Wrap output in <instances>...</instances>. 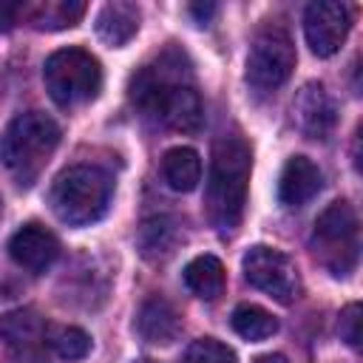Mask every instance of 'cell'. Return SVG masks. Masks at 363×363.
Wrapping results in <instances>:
<instances>
[{
  "label": "cell",
  "mask_w": 363,
  "mask_h": 363,
  "mask_svg": "<svg viewBox=\"0 0 363 363\" xmlns=\"http://www.w3.org/2000/svg\"><path fill=\"white\" fill-rule=\"evenodd\" d=\"M133 108L153 125L170 130H199L204 105L193 85V71L179 48L162 51L153 62L142 65L128 85Z\"/></svg>",
  "instance_id": "1"
},
{
  "label": "cell",
  "mask_w": 363,
  "mask_h": 363,
  "mask_svg": "<svg viewBox=\"0 0 363 363\" xmlns=\"http://www.w3.org/2000/svg\"><path fill=\"white\" fill-rule=\"evenodd\" d=\"M250 170H252V153L241 136L216 139L210 159V182H207V216L216 230L233 233L241 224Z\"/></svg>",
  "instance_id": "2"
},
{
  "label": "cell",
  "mask_w": 363,
  "mask_h": 363,
  "mask_svg": "<svg viewBox=\"0 0 363 363\" xmlns=\"http://www.w3.org/2000/svg\"><path fill=\"white\" fill-rule=\"evenodd\" d=\"M60 145V125L43 111L17 113L0 136V164L17 184H34Z\"/></svg>",
  "instance_id": "3"
},
{
  "label": "cell",
  "mask_w": 363,
  "mask_h": 363,
  "mask_svg": "<svg viewBox=\"0 0 363 363\" xmlns=\"http://www.w3.org/2000/svg\"><path fill=\"white\" fill-rule=\"evenodd\" d=\"M111 196H113V179L108 170L96 164H74L54 179L48 201L60 221L71 227H85L108 213Z\"/></svg>",
  "instance_id": "4"
},
{
  "label": "cell",
  "mask_w": 363,
  "mask_h": 363,
  "mask_svg": "<svg viewBox=\"0 0 363 363\" xmlns=\"http://www.w3.org/2000/svg\"><path fill=\"white\" fill-rule=\"evenodd\" d=\"M43 79L51 99L62 108L91 102L102 88L99 60L85 48H60L43 65Z\"/></svg>",
  "instance_id": "5"
},
{
  "label": "cell",
  "mask_w": 363,
  "mask_h": 363,
  "mask_svg": "<svg viewBox=\"0 0 363 363\" xmlns=\"http://www.w3.org/2000/svg\"><path fill=\"white\" fill-rule=\"evenodd\" d=\"M315 252L329 267L332 275H349L357 264L360 227L357 213L349 201H332L315 221Z\"/></svg>",
  "instance_id": "6"
},
{
  "label": "cell",
  "mask_w": 363,
  "mask_h": 363,
  "mask_svg": "<svg viewBox=\"0 0 363 363\" xmlns=\"http://www.w3.org/2000/svg\"><path fill=\"white\" fill-rule=\"evenodd\" d=\"M292 68H295V45L289 31L281 23L267 20L255 31L247 54V82L255 91H275L292 77Z\"/></svg>",
  "instance_id": "7"
},
{
  "label": "cell",
  "mask_w": 363,
  "mask_h": 363,
  "mask_svg": "<svg viewBox=\"0 0 363 363\" xmlns=\"http://www.w3.org/2000/svg\"><path fill=\"white\" fill-rule=\"evenodd\" d=\"M241 267H244V278L264 295L275 298L278 303H292L301 295V275L295 261L275 247H264V244L250 247L244 252Z\"/></svg>",
  "instance_id": "8"
},
{
  "label": "cell",
  "mask_w": 363,
  "mask_h": 363,
  "mask_svg": "<svg viewBox=\"0 0 363 363\" xmlns=\"http://www.w3.org/2000/svg\"><path fill=\"white\" fill-rule=\"evenodd\" d=\"M352 28V11L343 3L318 0L309 3L303 11V34L306 45L315 57H332L346 43V34Z\"/></svg>",
  "instance_id": "9"
},
{
  "label": "cell",
  "mask_w": 363,
  "mask_h": 363,
  "mask_svg": "<svg viewBox=\"0 0 363 363\" xmlns=\"http://www.w3.org/2000/svg\"><path fill=\"white\" fill-rule=\"evenodd\" d=\"M45 340V323L31 309H17L0 318V346L14 363H40Z\"/></svg>",
  "instance_id": "10"
},
{
  "label": "cell",
  "mask_w": 363,
  "mask_h": 363,
  "mask_svg": "<svg viewBox=\"0 0 363 363\" xmlns=\"http://www.w3.org/2000/svg\"><path fill=\"white\" fill-rule=\"evenodd\" d=\"M292 116L309 139H326L337 122V108L320 82H306L292 99Z\"/></svg>",
  "instance_id": "11"
},
{
  "label": "cell",
  "mask_w": 363,
  "mask_h": 363,
  "mask_svg": "<svg viewBox=\"0 0 363 363\" xmlns=\"http://www.w3.org/2000/svg\"><path fill=\"white\" fill-rule=\"evenodd\" d=\"M9 252L14 258V264H20L28 272H45L57 255H60V241L51 230H45L43 224H26L20 227L11 241H9Z\"/></svg>",
  "instance_id": "12"
},
{
  "label": "cell",
  "mask_w": 363,
  "mask_h": 363,
  "mask_svg": "<svg viewBox=\"0 0 363 363\" xmlns=\"http://www.w3.org/2000/svg\"><path fill=\"white\" fill-rule=\"evenodd\" d=\"M136 332L145 343L153 346H170L179 335H182V315L176 312V306L162 298V295H150L136 315Z\"/></svg>",
  "instance_id": "13"
},
{
  "label": "cell",
  "mask_w": 363,
  "mask_h": 363,
  "mask_svg": "<svg viewBox=\"0 0 363 363\" xmlns=\"http://www.w3.org/2000/svg\"><path fill=\"white\" fill-rule=\"evenodd\" d=\"M323 187V173L320 167L306 159V156H292L286 159L281 179H278V199L286 207H301L309 199H315Z\"/></svg>",
  "instance_id": "14"
},
{
  "label": "cell",
  "mask_w": 363,
  "mask_h": 363,
  "mask_svg": "<svg viewBox=\"0 0 363 363\" xmlns=\"http://www.w3.org/2000/svg\"><path fill=\"white\" fill-rule=\"evenodd\" d=\"M139 31V9L133 3H122V0H113V3H105L96 14V37L105 43V45H125L136 37Z\"/></svg>",
  "instance_id": "15"
},
{
  "label": "cell",
  "mask_w": 363,
  "mask_h": 363,
  "mask_svg": "<svg viewBox=\"0 0 363 363\" xmlns=\"http://www.w3.org/2000/svg\"><path fill=\"white\" fill-rule=\"evenodd\" d=\"M179 227L170 216H156V218H147L142 227H139V252L147 258V261H159V258H167L176 252V244H179Z\"/></svg>",
  "instance_id": "16"
},
{
  "label": "cell",
  "mask_w": 363,
  "mask_h": 363,
  "mask_svg": "<svg viewBox=\"0 0 363 363\" xmlns=\"http://www.w3.org/2000/svg\"><path fill=\"white\" fill-rule=\"evenodd\" d=\"M162 176L167 182V187L179 190V193H190L196 190V184L201 182V159L193 147H173L164 153L162 159Z\"/></svg>",
  "instance_id": "17"
},
{
  "label": "cell",
  "mask_w": 363,
  "mask_h": 363,
  "mask_svg": "<svg viewBox=\"0 0 363 363\" xmlns=\"http://www.w3.org/2000/svg\"><path fill=\"white\" fill-rule=\"evenodd\" d=\"M184 286L204 301H213L224 289V264L216 255H196L184 267Z\"/></svg>",
  "instance_id": "18"
},
{
  "label": "cell",
  "mask_w": 363,
  "mask_h": 363,
  "mask_svg": "<svg viewBox=\"0 0 363 363\" xmlns=\"http://www.w3.org/2000/svg\"><path fill=\"white\" fill-rule=\"evenodd\" d=\"M82 14H85V3H79V0H54V3H43V6L28 9L31 26L34 28H48V31L77 26Z\"/></svg>",
  "instance_id": "19"
},
{
  "label": "cell",
  "mask_w": 363,
  "mask_h": 363,
  "mask_svg": "<svg viewBox=\"0 0 363 363\" xmlns=\"http://www.w3.org/2000/svg\"><path fill=\"white\" fill-rule=\"evenodd\" d=\"M230 323L235 335H241L244 340H267L278 332V320L264 306H255V303H238L233 309Z\"/></svg>",
  "instance_id": "20"
},
{
  "label": "cell",
  "mask_w": 363,
  "mask_h": 363,
  "mask_svg": "<svg viewBox=\"0 0 363 363\" xmlns=\"http://www.w3.org/2000/svg\"><path fill=\"white\" fill-rule=\"evenodd\" d=\"M48 346L62 360H82L91 352V337L79 326H60L48 335Z\"/></svg>",
  "instance_id": "21"
},
{
  "label": "cell",
  "mask_w": 363,
  "mask_h": 363,
  "mask_svg": "<svg viewBox=\"0 0 363 363\" xmlns=\"http://www.w3.org/2000/svg\"><path fill=\"white\" fill-rule=\"evenodd\" d=\"M184 363H238L235 352L213 337H201L193 340L184 352Z\"/></svg>",
  "instance_id": "22"
},
{
  "label": "cell",
  "mask_w": 363,
  "mask_h": 363,
  "mask_svg": "<svg viewBox=\"0 0 363 363\" xmlns=\"http://www.w3.org/2000/svg\"><path fill=\"white\" fill-rule=\"evenodd\" d=\"M340 337L349 346H360V303H349L340 312Z\"/></svg>",
  "instance_id": "23"
},
{
  "label": "cell",
  "mask_w": 363,
  "mask_h": 363,
  "mask_svg": "<svg viewBox=\"0 0 363 363\" xmlns=\"http://www.w3.org/2000/svg\"><path fill=\"white\" fill-rule=\"evenodd\" d=\"M26 11H28V6H26V3L0 0V31H9V28H14Z\"/></svg>",
  "instance_id": "24"
},
{
  "label": "cell",
  "mask_w": 363,
  "mask_h": 363,
  "mask_svg": "<svg viewBox=\"0 0 363 363\" xmlns=\"http://www.w3.org/2000/svg\"><path fill=\"white\" fill-rule=\"evenodd\" d=\"M190 14H193V20H196L199 26H207L210 17L216 14V6H213V3H193V6H190Z\"/></svg>",
  "instance_id": "25"
},
{
  "label": "cell",
  "mask_w": 363,
  "mask_h": 363,
  "mask_svg": "<svg viewBox=\"0 0 363 363\" xmlns=\"http://www.w3.org/2000/svg\"><path fill=\"white\" fill-rule=\"evenodd\" d=\"M255 363H289L284 354H261Z\"/></svg>",
  "instance_id": "26"
},
{
  "label": "cell",
  "mask_w": 363,
  "mask_h": 363,
  "mask_svg": "<svg viewBox=\"0 0 363 363\" xmlns=\"http://www.w3.org/2000/svg\"><path fill=\"white\" fill-rule=\"evenodd\" d=\"M139 363H153V360H139Z\"/></svg>",
  "instance_id": "27"
}]
</instances>
